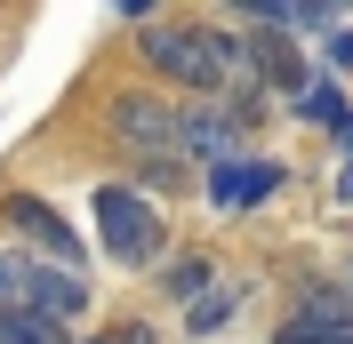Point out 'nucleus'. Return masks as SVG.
<instances>
[{
  "label": "nucleus",
  "instance_id": "1",
  "mask_svg": "<svg viewBox=\"0 0 353 344\" xmlns=\"http://www.w3.org/2000/svg\"><path fill=\"white\" fill-rule=\"evenodd\" d=\"M97 240H105V257L121 264V272H145V264H161V248H169L161 208L137 193V184H105V193H97Z\"/></svg>",
  "mask_w": 353,
  "mask_h": 344
},
{
  "label": "nucleus",
  "instance_id": "2",
  "mask_svg": "<svg viewBox=\"0 0 353 344\" xmlns=\"http://www.w3.org/2000/svg\"><path fill=\"white\" fill-rule=\"evenodd\" d=\"M137 48H145V65H153V72H169L176 88H193L201 105L225 88L217 56H209V24H145V32H137Z\"/></svg>",
  "mask_w": 353,
  "mask_h": 344
},
{
  "label": "nucleus",
  "instance_id": "3",
  "mask_svg": "<svg viewBox=\"0 0 353 344\" xmlns=\"http://www.w3.org/2000/svg\"><path fill=\"white\" fill-rule=\"evenodd\" d=\"M0 224H17V233L32 240L41 257H57L65 272H81V233H72V224H65L57 208H48V200H32V193H8V200H0Z\"/></svg>",
  "mask_w": 353,
  "mask_h": 344
},
{
  "label": "nucleus",
  "instance_id": "4",
  "mask_svg": "<svg viewBox=\"0 0 353 344\" xmlns=\"http://www.w3.org/2000/svg\"><path fill=\"white\" fill-rule=\"evenodd\" d=\"M176 152H193V160H233L241 152V120L233 105H176Z\"/></svg>",
  "mask_w": 353,
  "mask_h": 344
},
{
  "label": "nucleus",
  "instance_id": "5",
  "mask_svg": "<svg viewBox=\"0 0 353 344\" xmlns=\"http://www.w3.org/2000/svg\"><path fill=\"white\" fill-rule=\"evenodd\" d=\"M112 129L129 136V144H145L153 160H169L176 152V105H161V96H112Z\"/></svg>",
  "mask_w": 353,
  "mask_h": 344
},
{
  "label": "nucleus",
  "instance_id": "6",
  "mask_svg": "<svg viewBox=\"0 0 353 344\" xmlns=\"http://www.w3.org/2000/svg\"><path fill=\"white\" fill-rule=\"evenodd\" d=\"M24 312H41L48 328H65V321H88V280H81V272H65V264H32Z\"/></svg>",
  "mask_w": 353,
  "mask_h": 344
},
{
  "label": "nucleus",
  "instance_id": "7",
  "mask_svg": "<svg viewBox=\"0 0 353 344\" xmlns=\"http://www.w3.org/2000/svg\"><path fill=\"white\" fill-rule=\"evenodd\" d=\"M273 184H281V160H249V152H233V160L209 169V200H217V208H249V200H265Z\"/></svg>",
  "mask_w": 353,
  "mask_h": 344
},
{
  "label": "nucleus",
  "instance_id": "8",
  "mask_svg": "<svg viewBox=\"0 0 353 344\" xmlns=\"http://www.w3.org/2000/svg\"><path fill=\"white\" fill-rule=\"evenodd\" d=\"M249 72H257V96L265 88H281V96L305 88V56H297V41H281V32H257V41H249Z\"/></svg>",
  "mask_w": 353,
  "mask_h": 344
},
{
  "label": "nucleus",
  "instance_id": "9",
  "mask_svg": "<svg viewBox=\"0 0 353 344\" xmlns=\"http://www.w3.org/2000/svg\"><path fill=\"white\" fill-rule=\"evenodd\" d=\"M297 120L337 136V129L353 120V112H345V88H337V80H305V88H297Z\"/></svg>",
  "mask_w": 353,
  "mask_h": 344
},
{
  "label": "nucleus",
  "instance_id": "10",
  "mask_svg": "<svg viewBox=\"0 0 353 344\" xmlns=\"http://www.w3.org/2000/svg\"><path fill=\"white\" fill-rule=\"evenodd\" d=\"M161 288L193 312V297H209V288H217V264L201 257V248H193V257H169V264H161Z\"/></svg>",
  "mask_w": 353,
  "mask_h": 344
},
{
  "label": "nucleus",
  "instance_id": "11",
  "mask_svg": "<svg viewBox=\"0 0 353 344\" xmlns=\"http://www.w3.org/2000/svg\"><path fill=\"white\" fill-rule=\"evenodd\" d=\"M241 297H249L241 280H217V288H209V297H201L193 312H185V336H217V328L233 321V312H241Z\"/></svg>",
  "mask_w": 353,
  "mask_h": 344
},
{
  "label": "nucleus",
  "instance_id": "12",
  "mask_svg": "<svg viewBox=\"0 0 353 344\" xmlns=\"http://www.w3.org/2000/svg\"><path fill=\"white\" fill-rule=\"evenodd\" d=\"M289 321H313V328H353V288H330V280H313V288H305V304H297Z\"/></svg>",
  "mask_w": 353,
  "mask_h": 344
},
{
  "label": "nucleus",
  "instance_id": "13",
  "mask_svg": "<svg viewBox=\"0 0 353 344\" xmlns=\"http://www.w3.org/2000/svg\"><path fill=\"white\" fill-rule=\"evenodd\" d=\"M0 344H65V328H48L41 312H24V304H0Z\"/></svg>",
  "mask_w": 353,
  "mask_h": 344
},
{
  "label": "nucleus",
  "instance_id": "14",
  "mask_svg": "<svg viewBox=\"0 0 353 344\" xmlns=\"http://www.w3.org/2000/svg\"><path fill=\"white\" fill-rule=\"evenodd\" d=\"M24 288H32V257L24 248H0V304H24Z\"/></svg>",
  "mask_w": 353,
  "mask_h": 344
},
{
  "label": "nucleus",
  "instance_id": "15",
  "mask_svg": "<svg viewBox=\"0 0 353 344\" xmlns=\"http://www.w3.org/2000/svg\"><path fill=\"white\" fill-rule=\"evenodd\" d=\"M273 344H353V328H313V321H281Z\"/></svg>",
  "mask_w": 353,
  "mask_h": 344
},
{
  "label": "nucleus",
  "instance_id": "16",
  "mask_svg": "<svg viewBox=\"0 0 353 344\" xmlns=\"http://www.w3.org/2000/svg\"><path fill=\"white\" fill-rule=\"evenodd\" d=\"M137 184H145V193H169V184H185V169H176V160H145Z\"/></svg>",
  "mask_w": 353,
  "mask_h": 344
},
{
  "label": "nucleus",
  "instance_id": "17",
  "mask_svg": "<svg viewBox=\"0 0 353 344\" xmlns=\"http://www.w3.org/2000/svg\"><path fill=\"white\" fill-rule=\"evenodd\" d=\"M337 200H353V120L337 129Z\"/></svg>",
  "mask_w": 353,
  "mask_h": 344
},
{
  "label": "nucleus",
  "instance_id": "18",
  "mask_svg": "<svg viewBox=\"0 0 353 344\" xmlns=\"http://www.w3.org/2000/svg\"><path fill=\"white\" fill-rule=\"evenodd\" d=\"M321 56H330V65H337V72H345V65H353V24H337V32H321Z\"/></svg>",
  "mask_w": 353,
  "mask_h": 344
},
{
  "label": "nucleus",
  "instance_id": "19",
  "mask_svg": "<svg viewBox=\"0 0 353 344\" xmlns=\"http://www.w3.org/2000/svg\"><path fill=\"white\" fill-rule=\"evenodd\" d=\"M88 344H153V328L129 321V328H105V336H88Z\"/></svg>",
  "mask_w": 353,
  "mask_h": 344
}]
</instances>
